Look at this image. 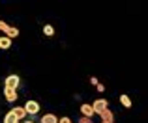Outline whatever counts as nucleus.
<instances>
[{"label":"nucleus","mask_w":148,"mask_h":123,"mask_svg":"<svg viewBox=\"0 0 148 123\" xmlns=\"http://www.w3.org/2000/svg\"><path fill=\"white\" fill-rule=\"evenodd\" d=\"M77 123H92V118H84V116H81Z\"/></svg>","instance_id":"14"},{"label":"nucleus","mask_w":148,"mask_h":123,"mask_svg":"<svg viewBox=\"0 0 148 123\" xmlns=\"http://www.w3.org/2000/svg\"><path fill=\"white\" fill-rule=\"evenodd\" d=\"M120 103H122V106H126V108H131V99H130V95H126V93H122L120 95Z\"/></svg>","instance_id":"11"},{"label":"nucleus","mask_w":148,"mask_h":123,"mask_svg":"<svg viewBox=\"0 0 148 123\" xmlns=\"http://www.w3.org/2000/svg\"><path fill=\"white\" fill-rule=\"evenodd\" d=\"M58 123H71V120H69L68 116H64V118H60V120H58Z\"/></svg>","instance_id":"16"},{"label":"nucleus","mask_w":148,"mask_h":123,"mask_svg":"<svg viewBox=\"0 0 148 123\" xmlns=\"http://www.w3.org/2000/svg\"><path fill=\"white\" fill-rule=\"evenodd\" d=\"M43 34H45L47 37L54 36V28H53V24H45V26H43Z\"/></svg>","instance_id":"13"},{"label":"nucleus","mask_w":148,"mask_h":123,"mask_svg":"<svg viewBox=\"0 0 148 123\" xmlns=\"http://www.w3.org/2000/svg\"><path fill=\"white\" fill-rule=\"evenodd\" d=\"M19 34H21V32H19L17 26H8L6 32H4V36H8L10 39H15V37H19Z\"/></svg>","instance_id":"7"},{"label":"nucleus","mask_w":148,"mask_h":123,"mask_svg":"<svg viewBox=\"0 0 148 123\" xmlns=\"http://www.w3.org/2000/svg\"><path fill=\"white\" fill-rule=\"evenodd\" d=\"M8 26H10V24H8L6 21H2V19H0V30H2V32H6V28H8Z\"/></svg>","instance_id":"15"},{"label":"nucleus","mask_w":148,"mask_h":123,"mask_svg":"<svg viewBox=\"0 0 148 123\" xmlns=\"http://www.w3.org/2000/svg\"><path fill=\"white\" fill-rule=\"evenodd\" d=\"M19 84H21L19 75H8L6 80H4V88H11V90H17Z\"/></svg>","instance_id":"2"},{"label":"nucleus","mask_w":148,"mask_h":123,"mask_svg":"<svg viewBox=\"0 0 148 123\" xmlns=\"http://www.w3.org/2000/svg\"><path fill=\"white\" fill-rule=\"evenodd\" d=\"M0 37H2V36H0Z\"/></svg>","instance_id":"21"},{"label":"nucleus","mask_w":148,"mask_h":123,"mask_svg":"<svg viewBox=\"0 0 148 123\" xmlns=\"http://www.w3.org/2000/svg\"><path fill=\"white\" fill-rule=\"evenodd\" d=\"M101 123H107V121H101Z\"/></svg>","instance_id":"20"},{"label":"nucleus","mask_w":148,"mask_h":123,"mask_svg":"<svg viewBox=\"0 0 148 123\" xmlns=\"http://www.w3.org/2000/svg\"><path fill=\"white\" fill-rule=\"evenodd\" d=\"M99 116H101V121H107V123H114V116H112V112H111V110H103V112H101L99 114Z\"/></svg>","instance_id":"8"},{"label":"nucleus","mask_w":148,"mask_h":123,"mask_svg":"<svg viewBox=\"0 0 148 123\" xmlns=\"http://www.w3.org/2000/svg\"><path fill=\"white\" fill-rule=\"evenodd\" d=\"M25 112L26 114H30V116H36V114H40V103L38 101H34V99H28V101L25 103Z\"/></svg>","instance_id":"1"},{"label":"nucleus","mask_w":148,"mask_h":123,"mask_svg":"<svg viewBox=\"0 0 148 123\" xmlns=\"http://www.w3.org/2000/svg\"><path fill=\"white\" fill-rule=\"evenodd\" d=\"M11 43H13V39H10L8 36H2V37H0V49H4V51L11 49Z\"/></svg>","instance_id":"9"},{"label":"nucleus","mask_w":148,"mask_h":123,"mask_svg":"<svg viewBox=\"0 0 148 123\" xmlns=\"http://www.w3.org/2000/svg\"><path fill=\"white\" fill-rule=\"evenodd\" d=\"M81 114H83L84 118H92L96 112H94V108H92V105L84 103V105H81Z\"/></svg>","instance_id":"6"},{"label":"nucleus","mask_w":148,"mask_h":123,"mask_svg":"<svg viewBox=\"0 0 148 123\" xmlns=\"http://www.w3.org/2000/svg\"><path fill=\"white\" fill-rule=\"evenodd\" d=\"M25 123H34V121H25Z\"/></svg>","instance_id":"19"},{"label":"nucleus","mask_w":148,"mask_h":123,"mask_svg":"<svg viewBox=\"0 0 148 123\" xmlns=\"http://www.w3.org/2000/svg\"><path fill=\"white\" fill-rule=\"evenodd\" d=\"M96 90H98L99 93H103V91H105V86H103V84H98V86H96Z\"/></svg>","instance_id":"17"},{"label":"nucleus","mask_w":148,"mask_h":123,"mask_svg":"<svg viewBox=\"0 0 148 123\" xmlns=\"http://www.w3.org/2000/svg\"><path fill=\"white\" fill-rule=\"evenodd\" d=\"M10 112H11V114H13V116H15V118H17V120H19V121H21V120H25V118H26V116H28V114H26V112H25V108H23V106H15V108H11V110H10Z\"/></svg>","instance_id":"5"},{"label":"nucleus","mask_w":148,"mask_h":123,"mask_svg":"<svg viewBox=\"0 0 148 123\" xmlns=\"http://www.w3.org/2000/svg\"><path fill=\"white\" fill-rule=\"evenodd\" d=\"M90 82L94 84V86H98V84H99V82H98V78H96V76H90Z\"/></svg>","instance_id":"18"},{"label":"nucleus","mask_w":148,"mask_h":123,"mask_svg":"<svg viewBox=\"0 0 148 123\" xmlns=\"http://www.w3.org/2000/svg\"><path fill=\"white\" fill-rule=\"evenodd\" d=\"M41 123H58V116L56 114H43L41 116Z\"/></svg>","instance_id":"10"},{"label":"nucleus","mask_w":148,"mask_h":123,"mask_svg":"<svg viewBox=\"0 0 148 123\" xmlns=\"http://www.w3.org/2000/svg\"><path fill=\"white\" fill-rule=\"evenodd\" d=\"M92 108H94V112H96V114H101L103 110H107V108H109L107 99H96V101L92 103Z\"/></svg>","instance_id":"3"},{"label":"nucleus","mask_w":148,"mask_h":123,"mask_svg":"<svg viewBox=\"0 0 148 123\" xmlns=\"http://www.w3.org/2000/svg\"><path fill=\"white\" fill-rule=\"evenodd\" d=\"M4 97H6L8 103H15L17 101V90H11V88H4Z\"/></svg>","instance_id":"4"},{"label":"nucleus","mask_w":148,"mask_h":123,"mask_svg":"<svg viewBox=\"0 0 148 123\" xmlns=\"http://www.w3.org/2000/svg\"><path fill=\"white\" fill-rule=\"evenodd\" d=\"M4 123H19V120H17V118H15L11 112H8L6 116H4Z\"/></svg>","instance_id":"12"}]
</instances>
